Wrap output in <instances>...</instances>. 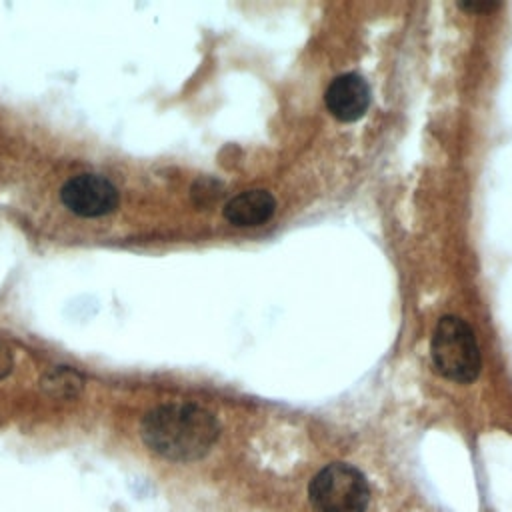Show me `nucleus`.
<instances>
[{
  "label": "nucleus",
  "mask_w": 512,
  "mask_h": 512,
  "mask_svg": "<svg viewBox=\"0 0 512 512\" xmlns=\"http://www.w3.org/2000/svg\"><path fill=\"white\" fill-rule=\"evenodd\" d=\"M144 444L174 462H192L210 452L220 436L212 412L196 404H164L150 410L140 426Z\"/></svg>",
  "instance_id": "1"
},
{
  "label": "nucleus",
  "mask_w": 512,
  "mask_h": 512,
  "mask_svg": "<svg viewBox=\"0 0 512 512\" xmlns=\"http://www.w3.org/2000/svg\"><path fill=\"white\" fill-rule=\"evenodd\" d=\"M430 356L438 374L448 380L468 384L482 368L480 348L474 330L458 316H442L432 332Z\"/></svg>",
  "instance_id": "2"
},
{
  "label": "nucleus",
  "mask_w": 512,
  "mask_h": 512,
  "mask_svg": "<svg viewBox=\"0 0 512 512\" xmlns=\"http://www.w3.org/2000/svg\"><path fill=\"white\" fill-rule=\"evenodd\" d=\"M308 498L316 512H364L370 502V488L358 468L334 462L310 480Z\"/></svg>",
  "instance_id": "3"
},
{
  "label": "nucleus",
  "mask_w": 512,
  "mask_h": 512,
  "mask_svg": "<svg viewBox=\"0 0 512 512\" xmlns=\"http://www.w3.org/2000/svg\"><path fill=\"white\" fill-rule=\"evenodd\" d=\"M60 198L70 212L84 218L110 214L120 200L116 186L98 174H78L66 180L60 188Z\"/></svg>",
  "instance_id": "4"
},
{
  "label": "nucleus",
  "mask_w": 512,
  "mask_h": 512,
  "mask_svg": "<svg viewBox=\"0 0 512 512\" xmlns=\"http://www.w3.org/2000/svg\"><path fill=\"white\" fill-rule=\"evenodd\" d=\"M324 102L336 120L356 122L366 114L370 106V88L362 76L346 72L330 82L324 94Z\"/></svg>",
  "instance_id": "5"
},
{
  "label": "nucleus",
  "mask_w": 512,
  "mask_h": 512,
  "mask_svg": "<svg viewBox=\"0 0 512 512\" xmlns=\"http://www.w3.org/2000/svg\"><path fill=\"white\" fill-rule=\"evenodd\" d=\"M276 200L268 190H246L224 206V218L234 226H258L272 218Z\"/></svg>",
  "instance_id": "6"
},
{
  "label": "nucleus",
  "mask_w": 512,
  "mask_h": 512,
  "mask_svg": "<svg viewBox=\"0 0 512 512\" xmlns=\"http://www.w3.org/2000/svg\"><path fill=\"white\" fill-rule=\"evenodd\" d=\"M42 388L52 398H74L84 386V378L68 366H58L42 378Z\"/></svg>",
  "instance_id": "7"
},
{
  "label": "nucleus",
  "mask_w": 512,
  "mask_h": 512,
  "mask_svg": "<svg viewBox=\"0 0 512 512\" xmlns=\"http://www.w3.org/2000/svg\"><path fill=\"white\" fill-rule=\"evenodd\" d=\"M220 196H222L220 186H218V182H214V180H198V182L194 184V188H192V198H194V202H196L198 206L212 204V202H216Z\"/></svg>",
  "instance_id": "8"
},
{
  "label": "nucleus",
  "mask_w": 512,
  "mask_h": 512,
  "mask_svg": "<svg viewBox=\"0 0 512 512\" xmlns=\"http://www.w3.org/2000/svg\"><path fill=\"white\" fill-rule=\"evenodd\" d=\"M12 366H14V356H12V350L6 342L0 340V378L8 376L12 372Z\"/></svg>",
  "instance_id": "9"
},
{
  "label": "nucleus",
  "mask_w": 512,
  "mask_h": 512,
  "mask_svg": "<svg viewBox=\"0 0 512 512\" xmlns=\"http://www.w3.org/2000/svg\"><path fill=\"white\" fill-rule=\"evenodd\" d=\"M462 10H476V12H486V10H492V8H498L496 2H462L460 4Z\"/></svg>",
  "instance_id": "10"
}]
</instances>
